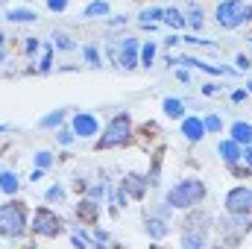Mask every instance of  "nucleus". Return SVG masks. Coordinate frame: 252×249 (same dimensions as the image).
<instances>
[{
	"label": "nucleus",
	"instance_id": "obj_1",
	"mask_svg": "<svg viewBox=\"0 0 252 249\" xmlns=\"http://www.w3.org/2000/svg\"><path fill=\"white\" fill-rule=\"evenodd\" d=\"M27 229V211L21 202H9V205H0V235H9V238H18L24 235Z\"/></svg>",
	"mask_w": 252,
	"mask_h": 249
},
{
	"label": "nucleus",
	"instance_id": "obj_2",
	"mask_svg": "<svg viewBox=\"0 0 252 249\" xmlns=\"http://www.w3.org/2000/svg\"><path fill=\"white\" fill-rule=\"evenodd\" d=\"M202 196H205V185L199 179H185L167 193V202L173 208H188V205H196Z\"/></svg>",
	"mask_w": 252,
	"mask_h": 249
},
{
	"label": "nucleus",
	"instance_id": "obj_3",
	"mask_svg": "<svg viewBox=\"0 0 252 249\" xmlns=\"http://www.w3.org/2000/svg\"><path fill=\"white\" fill-rule=\"evenodd\" d=\"M250 15H252V9L244 3V0H226V3L217 6V24L226 27V30L241 27L244 21H250Z\"/></svg>",
	"mask_w": 252,
	"mask_h": 249
},
{
	"label": "nucleus",
	"instance_id": "obj_4",
	"mask_svg": "<svg viewBox=\"0 0 252 249\" xmlns=\"http://www.w3.org/2000/svg\"><path fill=\"white\" fill-rule=\"evenodd\" d=\"M126 138H129V118H115L109 129H106V135L100 138V150H109V147H118V144H126Z\"/></svg>",
	"mask_w": 252,
	"mask_h": 249
},
{
	"label": "nucleus",
	"instance_id": "obj_5",
	"mask_svg": "<svg viewBox=\"0 0 252 249\" xmlns=\"http://www.w3.org/2000/svg\"><path fill=\"white\" fill-rule=\"evenodd\" d=\"M32 229H35L38 235H47V238H53V235H59V232H62V220H59L53 211H47V208H38V211H35V217H32Z\"/></svg>",
	"mask_w": 252,
	"mask_h": 249
},
{
	"label": "nucleus",
	"instance_id": "obj_6",
	"mask_svg": "<svg viewBox=\"0 0 252 249\" xmlns=\"http://www.w3.org/2000/svg\"><path fill=\"white\" fill-rule=\"evenodd\" d=\"M226 208L232 214H250L252 211V187H235L226 196Z\"/></svg>",
	"mask_w": 252,
	"mask_h": 249
},
{
	"label": "nucleus",
	"instance_id": "obj_7",
	"mask_svg": "<svg viewBox=\"0 0 252 249\" xmlns=\"http://www.w3.org/2000/svg\"><path fill=\"white\" fill-rule=\"evenodd\" d=\"M73 129H76L79 138H91V135L97 132V121H94L91 115H76V118H73Z\"/></svg>",
	"mask_w": 252,
	"mask_h": 249
},
{
	"label": "nucleus",
	"instance_id": "obj_8",
	"mask_svg": "<svg viewBox=\"0 0 252 249\" xmlns=\"http://www.w3.org/2000/svg\"><path fill=\"white\" fill-rule=\"evenodd\" d=\"M182 135H185L188 141H199V138L205 135V124H202L199 118H188V121L182 124Z\"/></svg>",
	"mask_w": 252,
	"mask_h": 249
},
{
	"label": "nucleus",
	"instance_id": "obj_9",
	"mask_svg": "<svg viewBox=\"0 0 252 249\" xmlns=\"http://www.w3.org/2000/svg\"><path fill=\"white\" fill-rule=\"evenodd\" d=\"M220 156H223V158H226L229 164H235V161H238V158H241L244 153H241L238 141H223V144H220Z\"/></svg>",
	"mask_w": 252,
	"mask_h": 249
},
{
	"label": "nucleus",
	"instance_id": "obj_10",
	"mask_svg": "<svg viewBox=\"0 0 252 249\" xmlns=\"http://www.w3.org/2000/svg\"><path fill=\"white\" fill-rule=\"evenodd\" d=\"M232 141H238V144H252V126L238 121V124L232 126Z\"/></svg>",
	"mask_w": 252,
	"mask_h": 249
},
{
	"label": "nucleus",
	"instance_id": "obj_11",
	"mask_svg": "<svg viewBox=\"0 0 252 249\" xmlns=\"http://www.w3.org/2000/svg\"><path fill=\"white\" fill-rule=\"evenodd\" d=\"M164 112H167L170 118H182V115H185V106H182V100L167 97V100H164Z\"/></svg>",
	"mask_w": 252,
	"mask_h": 249
},
{
	"label": "nucleus",
	"instance_id": "obj_12",
	"mask_svg": "<svg viewBox=\"0 0 252 249\" xmlns=\"http://www.w3.org/2000/svg\"><path fill=\"white\" fill-rule=\"evenodd\" d=\"M135 47H138V44H135L132 38L124 44V53H121V64H124V67H132V64H135Z\"/></svg>",
	"mask_w": 252,
	"mask_h": 249
},
{
	"label": "nucleus",
	"instance_id": "obj_13",
	"mask_svg": "<svg viewBox=\"0 0 252 249\" xmlns=\"http://www.w3.org/2000/svg\"><path fill=\"white\" fill-rule=\"evenodd\" d=\"M0 190H6V193H15V190H18L15 173H0Z\"/></svg>",
	"mask_w": 252,
	"mask_h": 249
},
{
	"label": "nucleus",
	"instance_id": "obj_14",
	"mask_svg": "<svg viewBox=\"0 0 252 249\" xmlns=\"http://www.w3.org/2000/svg\"><path fill=\"white\" fill-rule=\"evenodd\" d=\"M106 12H109V3H103V0H97V3H91V6L85 9L88 18H100V15H106Z\"/></svg>",
	"mask_w": 252,
	"mask_h": 249
},
{
	"label": "nucleus",
	"instance_id": "obj_15",
	"mask_svg": "<svg viewBox=\"0 0 252 249\" xmlns=\"http://www.w3.org/2000/svg\"><path fill=\"white\" fill-rule=\"evenodd\" d=\"M141 59H144V64L150 67L153 64V59H156V44L150 41V44H144V50H141Z\"/></svg>",
	"mask_w": 252,
	"mask_h": 249
},
{
	"label": "nucleus",
	"instance_id": "obj_16",
	"mask_svg": "<svg viewBox=\"0 0 252 249\" xmlns=\"http://www.w3.org/2000/svg\"><path fill=\"white\" fill-rule=\"evenodd\" d=\"M35 15L30 12V9H15V12H9V21H32Z\"/></svg>",
	"mask_w": 252,
	"mask_h": 249
},
{
	"label": "nucleus",
	"instance_id": "obj_17",
	"mask_svg": "<svg viewBox=\"0 0 252 249\" xmlns=\"http://www.w3.org/2000/svg\"><path fill=\"white\" fill-rule=\"evenodd\" d=\"M202 124H205V129H208V132H217V129H220V118H217V115H211V118H205Z\"/></svg>",
	"mask_w": 252,
	"mask_h": 249
},
{
	"label": "nucleus",
	"instance_id": "obj_18",
	"mask_svg": "<svg viewBox=\"0 0 252 249\" xmlns=\"http://www.w3.org/2000/svg\"><path fill=\"white\" fill-rule=\"evenodd\" d=\"M50 161H53V158H50V153H38V156H35V164H38L41 170H44V167H47Z\"/></svg>",
	"mask_w": 252,
	"mask_h": 249
},
{
	"label": "nucleus",
	"instance_id": "obj_19",
	"mask_svg": "<svg viewBox=\"0 0 252 249\" xmlns=\"http://www.w3.org/2000/svg\"><path fill=\"white\" fill-rule=\"evenodd\" d=\"M47 6H50L53 12H62L64 6H67V0H47Z\"/></svg>",
	"mask_w": 252,
	"mask_h": 249
},
{
	"label": "nucleus",
	"instance_id": "obj_20",
	"mask_svg": "<svg viewBox=\"0 0 252 249\" xmlns=\"http://www.w3.org/2000/svg\"><path fill=\"white\" fill-rule=\"evenodd\" d=\"M167 21H170L173 27H179V24H182V18H179V12H167Z\"/></svg>",
	"mask_w": 252,
	"mask_h": 249
},
{
	"label": "nucleus",
	"instance_id": "obj_21",
	"mask_svg": "<svg viewBox=\"0 0 252 249\" xmlns=\"http://www.w3.org/2000/svg\"><path fill=\"white\" fill-rule=\"evenodd\" d=\"M47 199H62V187H50L47 190Z\"/></svg>",
	"mask_w": 252,
	"mask_h": 249
},
{
	"label": "nucleus",
	"instance_id": "obj_22",
	"mask_svg": "<svg viewBox=\"0 0 252 249\" xmlns=\"http://www.w3.org/2000/svg\"><path fill=\"white\" fill-rule=\"evenodd\" d=\"M62 121V112H56V115H50L47 121H44V126H53V124H59Z\"/></svg>",
	"mask_w": 252,
	"mask_h": 249
},
{
	"label": "nucleus",
	"instance_id": "obj_23",
	"mask_svg": "<svg viewBox=\"0 0 252 249\" xmlns=\"http://www.w3.org/2000/svg\"><path fill=\"white\" fill-rule=\"evenodd\" d=\"M238 67H244V70H247V67H250V59H247V56H238Z\"/></svg>",
	"mask_w": 252,
	"mask_h": 249
},
{
	"label": "nucleus",
	"instance_id": "obj_24",
	"mask_svg": "<svg viewBox=\"0 0 252 249\" xmlns=\"http://www.w3.org/2000/svg\"><path fill=\"white\" fill-rule=\"evenodd\" d=\"M85 56H88L91 62H97V50H94V47H88V50H85Z\"/></svg>",
	"mask_w": 252,
	"mask_h": 249
},
{
	"label": "nucleus",
	"instance_id": "obj_25",
	"mask_svg": "<svg viewBox=\"0 0 252 249\" xmlns=\"http://www.w3.org/2000/svg\"><path fill=\"white\" fill-rule=\"evenodd\" d=\"M244 158H247V161H250V164H252V147H250V150H247V153H244Z\"/></svg>",
	"mask_w": 252,
	"mask_h": 249
},
{
	"label": "nucleus",
	"instance_id": "obj_26",
	"mask_svg": "<svg viewBox=\"0 0 252 249\" xmlns=\"http://www.w3.org/2000/svg\"><path fill=\"white\" fill-rule=\"evenodd\" d=\"M250 91H252V82H250Z\"/></svg>",
	"mask_w": 252,
	"mask_h": 249
}]
</instances>
